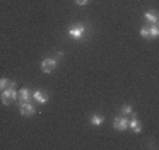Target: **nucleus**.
I'll return each instance as SVG.
<instances>
[{"instance_id":"0eeeda50","label":"nucleus","mask_w":159,"mask_h":150,"mask_svg":"<svg viewBox=\"0 0 159 150\" xmlns=\"http://www.w3.org/2000/svg\"><path fill=\"white\" fill-rule=\"evenodd\" d=\"M128 128L134 133H139L142 131V123H141V121L137 119V118L134 117L131 121H128Z\"/></svg>"},{"instance_id":"f03ea898","label":"nucleus","mask_w":159,"mask_h":150,"mask_svg":"<svg viewBox=\"0 0 159 150\" xmlns=\"http://www.w3.org/2000/svg\"><path fill=\"white\" fill-rule=\"evenodd\" d=\"M57 63L58 60L55 58H47V59H44L41 62V70L44 73H52L55 70V67H57Z\"/></svg>"},{"instance_id":"20e7f679","label":"nucleus","mask_w":159,"mask_h":150,"mask_svg":"<svg viewBox=\"0 0 159 150\" xmlns=\"http://www.w3.org/2000/svg\"><path fill=\"white\" fill-rule=\"evenodd\" d=\"M20 114L24 115V117H31V115L35 114V107L30 101L20 102Z\"/></svg>"},{"instance_id":"6e6552de","label":"nucleus","mask_w":159,"mask_h":150,"mask_svg":"<svg viewBox=\"0 0 159 150\" xmlns=\"http://www.w3.org/2000/svg\"><path fill=\"white\" fill-rule=\"evenodd\" d=\"M34 100H35L38 104H45V102H48V96L47 94H44L41 90H37L35 93L33 94Z\"/></svg>"},{"instance_id":"9b49d317","label":"nucleus","mask_w":159,"mask_h":150,"mask_svg":"<svg viewBox=\"0 0 159 150\" xmlns=\"http://www.w3.org/2000/svg\"><path fill=\"white\" fill-rule=\"evenodd\" d=\"M148 31H149V38H158L159 36V30L156 24H152V27L148 28Z\"/></svg>"},{"instance_id":"ddd939ff","label":"nucleus","mask_w":159,"mask_h":150,"mask_svg":"<svg viewBox=\"0 0 159 150\" xmlns=\"http://www.w3.org/2000/svg\"><path fill=\"white\" fill-rule=\"evenodd\" d=\"M9 84H10V80L6 77H2L0 79V90H4V88L9 87Z\"/></svg>"},{"instance_id":"7ed1b4c3","label":"nucleus","mask_w":159,"mask_h":150,"mask_svg":"<svg viewBox=\"0 0 159 150\" xmlns=\"http://www.w3.org/2000/svg\"><path fill=\"white\" fill-rule=\"evenodd\" d=\"M84 32H86V28H84L83 24L72 27L69 31H68V34H69V36L72 39H82L84 36Z\"/></svg>"},{"instance_id":"423d86ee","label":"nucleus","mask_w":159,"mask_h":150,"mask_svg":"<svg viewBox=\"0 0 159 150\" xmlns=\"http://www.w3.org/2000/svg\"><path fill=\"white\" fill-rule=\"evenodd\" d=\"M17 98L20 100V102L30 101V100H31V91H30V88H27V87L20 88V90H18V93H17Z\"/></svg>"},{"instance_id":"9d476101","label":"nucleus","mask_w":159,"mask_h":150,"mask_svg":"<svg viewBox=\"0 0 159 150\" xmlns=\"http://www.w3.org/2000/svg\"><path fill=\"white\" fill-rule=\"evenodd\" d=\"M144 17L148 20V23H151V24H156L158 23V15H156V13L153 11V10H149V11H147L144 14Z\"/></svg>"},{"instance_id":"f257e3e1","label":"nucleus","mask_w":159,"mask_h":150,"mask_svg":"<svg viewBox=\"0 0 159 150\" xmlns=\"http://www.w3.org/2000/svg\"><path fill=\"white\" fill-rule=\"evenodd\" d=\"M14 88H16V81H10L9 87L2 91L0 98H2V102H3L4 105H10L13 101L17 100V91H16Z\"/></svg>"},{"instance_id":"1a4fd4ad","label":"nucleus","mask_w":159,"mask_h":150,"mask_svg":"<svg viewBox=\"0 0 159 150\" xmlns=\"http://www.w3.org/2000/svg\"><path fill=\"white\" fill-rule=\"evenodd\" d=\"M103 122H104V117H102L99 114H93L90 117V123L93 126H100Z\"/></svg>"},{"instance_id":"2eb2a0df","label":"nucleus","mask_w":159,"mask_h":150,"mask_svg":"<svg viewBox=\"0 0 159 150\" xmlns=\"http://www.w3.org/2000/svg\"><path fill=\"white\" fill-rule=\"evenodd\" d=\"M87 2L89 0H76V4L78 6H84V4H87Z\"/></svg>"},{"instance_id":"4468645a","label":"nucleus","mask_w":159,"mask_h":150,"mask_svg":"<svg viewBox=\"0 0 159 150\" xmlns=\"http://www.w3.org/2000/svg\"><path fill=\"white\" fill-rule=\"evenodd\" d=\"M139 34H141L142 38L149 39V31H148V28H147V27H142V28H141V31H139Z\"/></svg>"},{"instance_id":"f8f14e48","label":"nucleus","mask_w":159,"mask_h":150,"mask_svg":"<svg viewBox=\"0 0 159 150\" xmlns=\"http://www.w3.org/2000/svg\"><path fill=\"white\" fill-rule=\"evenodd\" d=\"M121 114L123 115H134V111H132V107L128 104L123 105V108H121Z\"/></svg>"},{"instance_id":"39448f33","label":"nucleus","mask_w":159,"mask_h":150,"mask_svg":"<svg viewBox=\"0 0 159 150\" xmlns=\"http://www.w3.org/2000/svg\"><path fill=\"white\" fill-rule=\"evenodd\" d=\"M113 126H114V129H117L118 132H124L128 128V119L125 117H117L113 121Z\"/></svg>"}]
</instances>
